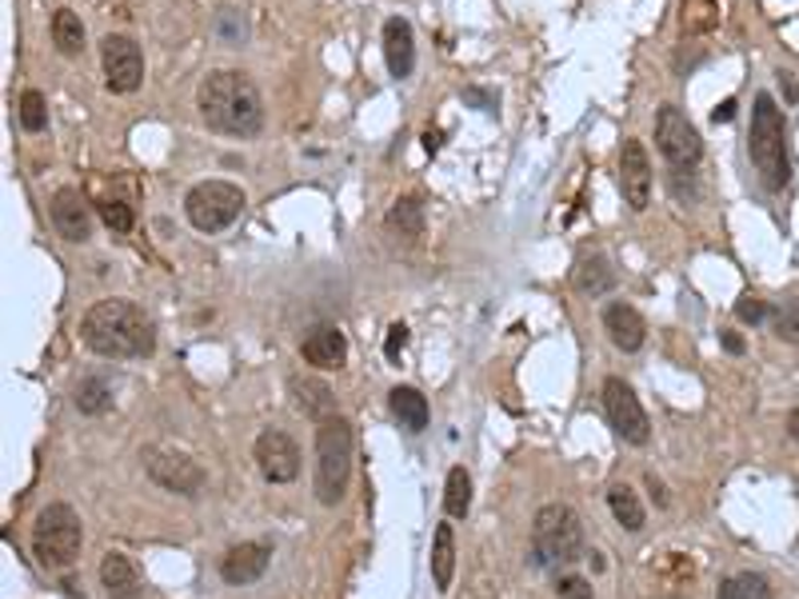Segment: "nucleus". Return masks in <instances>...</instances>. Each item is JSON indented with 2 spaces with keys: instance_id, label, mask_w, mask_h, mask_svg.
Masks as SVG:
<instances>
[{
  "instance_id": "nucleus-1",
  "label": "nucleus",
  "mask_w": 799,
  "mask_h": 599,
  "mask_svg": "<svg viewBox=\"0 0 799 599\" xmlns=\"http://www.w3.org/2000/svg\"><path fill=\"white\" fill-rule=\"evenodd\" d=\"M81 340L105 360H144L156 352V328L132 300H96L84 312Z\"/></svg>"
},
{
  "instance_id": "nucleus-2",
  "label": "nucleus",
  "mask_w": 799,
  "mask_h": 599,
  "mask_svg": "<svg viewBox=\"0 0 799 599\" xmlns=\"http://www.w3.org/2000/svg\"><path fill=\"white\" fill-rule=\"evenodd\" d=\"M197 108H200V120H204L212 132H221V137L248 140L265 128V101H260V89L236 69L209 72L197 89Z\"/></svg>"
},
{
  "instance_id": "nucleus-3",
  "label": "nucleus",
  "mask_w": 799,
  "mask_h": 599,
  "mask_svg": "<svg viewBox=\"0 0 799 599\" xmlns=\"http://www.w3.org/2000/svg\"><path fill=\"white\" fill-rule=\"evenodd\" d=\"M748 152L764 188L779 192L791 180V161H788V125H784V108L776 104L772 93L755 96L752 108V132H748Z\"/></svg>"
},
{
  "instance_id": "nucleus-4",
  "label": "nucleus",
  "mask_w": 799,
  "mask_h": 599,
  "mask_svg": "<svg viewBox=\"0 0 799 599\" xmlns=\"http://www.w3.org/2000/svg\"><path fill=\"white\" fill-rule=\"evenodd\" d=\"M352 475V427L344 415H328L316 424V500L337 507Z\"/></svg>"
},
{
  "instance_id": "nucleus-5",
  "label": "nucleus",
  "mask_w": 799,
  "mask_h": 599,
  "mask_svg": "<svg viewBox=\"0 0 799 599\" xmlns=\"http://www.w3.org/2000/svg\"><path fill=\"white\" fill-rule=\"evenodd\" d=\"M532 552L544 567L576 564L584 555V524L568 504H544L532 519Z\"/></svg>"
},
{
  "instance_id": "nucleus-6",
  "label": "nucleus",
  "mask_w": 799,
  "mask_h": 599,
  "mask_svg": "<svg viewBox=\"0 0 799 599\" xmlns=\"http://www.w3.org/2000/svg\"><path fill=\"white\" fill-rule=\"evenodd\" d=\"M84 543V528L81 516L72 512L69 504H48L40 516H36L33 528V555L40 560V567L48 572H64V567L77 564Z\"/></svg>"
},
{
  "instance_id": "nucleus-7",
  "label": "nucleus",
  "mask_w": 799,
  "mask_h": 599,
  "mask_svg": "<svg viewBox=\"0 0 799 599\" xmlns=\"http://www.w3.org/2000/svg\"><path fill=\"white\" fill-rule=\"evenodd\" d=\"M244 204L248 200H244L240 185H232V180H204V185H197L185 197V216L197 232L216 236V232L232 228L240 220Z\"/></svg>"
},
{
  "instance_id": "nucleus-8",
  "label": "nucleus",
  "mask_w": 799,
  "mask_h": 599,
  "mask_svg": "<svg viewBox=\"0 0 799 599\" xmlns=\"http://www.w3.org/2000/svg\"><path fill=\"white\" fill-rule=\"evenodd\" d=\"M656 149L660 156L668 161L672 176H692L700 156H704V140L695 132V125L688 120L684 108H675V104H663L660 113H656Z\"/></svg>"
},
{
  "instance_id": "nucleus-9",
  "label": "nucleus",
  "mask_w": 799,
  "mask_h": 599,
  "mask_svg": "<svg viewBox=\"0 0 799 599\" xmlns=\"http://www.w3.org/2000/svg\"><path fill=\"white\" fill-rule=\"evenodd\" d=\"M144 472L156 488L164 492H173V496H200L204 484H209V475L200 468L192 456L176 448H144Z\"/></svg>"
},
{
  "instance_id": "nucleus-10",
  "label": "nucleus",
  "mask_w": 799,
  "mask_h": 599,
  "mask_svg": "<svg viewBox=\"0 0 799 599\" xmlns=\"http://www.w3.org/2000/svg\"><path fill=\"white\" fill-rule=\"evenodd\" d=\"M101 64H105L108 93L128 96L144 84V57H140V45L132 36L108 33L105 40H101Z\"/></svg>"
},
{
  "instance_id": "nucleus-11",
  "label": "nucleus",
  "mask_w": 799,
  "mask_h": 599,
  "mask_svg": "<svg viewBox=\"0 0 799 599\" xmlns=\"http://www.w3.org/2000/svg\"><path fill=\"white\" fill-rule=\"evenodd\" d=\"M603 412H608V424L615 427V436L624 439V444H648V412H644V403L639 396L627 388L620 376L612 380H603Z\"/></svg>"
},
{
  "instance_id": "nucleus-12",
  "label": "nucleus",
  "mask_w": 799,
  "mask_h": 599,
  "mask_svg": "<svg viewBox=\"0 0 799 599\" xmlns=\"http://www.w3.org/2000/svg\"><path fill=\"white\" fill-rule=\"evenodd\" d=\"M252 456L268 484H292V480L301 475V448H296V439H292L289 432H280V427H268V432L256 436Z\"/></svg>"
},
{
  "instance_id": "nucleus-13",
  "label": "nucleus",
  "mask_w": 799,
  "mask_h": 599,
  "mask_svg": "<svg viewBox=\"0 0 799 599\" xmlns=\"http://www.w3.org/2000/svg\"><path fill=\"white\" fill-rule=\"evenodd\" d=\"M620 192L632 212H644L651 204V161L639 140H624L620 149Z\"/></svg>"
},
{
  "instance_id": "nucleus-14",
  "label": "nucleus",
  "mask_w": 799,
  "mask_h": 599,
  "mask_svg": "<svg viewBox=\"0 0 799 599\" xmlns=\"http://www.w3.org/2000/svg\"><path fill=\"white\" fill-rule=\"evenodd\" d=\"M301 356H304V364H313V368H320V372L344 368V360H348L344 332H340L337 324H316V328L304 332Z\"/></svg>"
},
{
  "instance_id": "nucleus-15",
  "label": "nucleus",
  "mask_w": 799,
  "mask_h": 599,
  "mask_svg": "<svg viewBox=\"0 0 799 599\" xmlns=\"http://www.w3.org/2000/svg\"><path fill=\"white\" fill-rule=\"evenodd\" d=\"M52 224L72 244H84L93 236V208H89L81 188H60L52 197Z\"/></svg>"
},
{
  "instance_id": "nucleus-16",
  "label": "nucleus",
  "mask_w": 799,
  "mask_h": 599,
  "mask_svg": "<svg viewBox=\"0 0 799 599\" xmlns=\"http://www.w3.org/2000/svg\"><path fill=\"white\" fill-rule=\"evenodd\" d=\"M268 560H272V548H268V543H236V548H228L221 560L224 584H232V588L256 584V579L268 572Z\"/></svg>"
},
{
  "instance_id": "nucleus-17",
  "label": "nucleus",
  "mask_w": 799,
  "mask_h": 599,
  "mask_svg": "<svg viewBox=\"0 0 799 599\" xmlns=\"http://www.w3.org/2000/svg\"><path fill=\"white\" fill-rule=\"evenodd\" d=\"M384 60H388V72L396 81L412 77V69H416V36H412V24L404 16L384 21Z\"/></svg>"
},
{
  "instance_id": "nucleus-18",
  "label": "nucleus",
  "mask_w": 799,
  "mask_h": 599,
  "mask_svg": "<svg viewBox=\"0 0 799 599\" xmlns=\"http://www.w3.org/2000/svg\"><path fill=\"white\" fill-rule=\"evenodd\" d=\"M603 332L620 352H639L644 340H648V324L632 304H608L603 308Z\"/></svg>"
},
{
  "instance_id": "nucleus-19",
  "label": "nucleus",
  "mask_w": 799,
  "mask_h": 599,
  "mask_svg": "<svg viewBox=\"0 0 799 599\" xmlns=\"http://www.w3.org/2000/svg\"><path fill=\"white\" fill-rule=\"evenodd\" d=\"M101 584H105L108 599H144V584L137 576V564L120 552H108L101 560Z\"/></svg>"
},
{
  "instance_id": "nucleus-20",
  "label": "nucleus",
  "mask_w": 799,
  "mask_h": 599,
  "mask_svg": "<svg viewBox=\"0 0 799 599\" xmlns=\"http://www.w3.org/2000/svg\"><path fill=\"white\" fill-rule=\"evenodd\" d=\"M384 228H388V236H396L400 244H416L420 236H424V200L400 197L392 208H388Z\"/></svg>"
},
{
  "instance_id": "nucleus-21",
  "label": "nucleus",
  "mask_w": 799,
  "mask_h": 599,
  "mask_svg": "<svg viewBox=\"0 0 799 599\" xmlns=\"http://www.w3.org/2000/svg\"><path fill=\"white\" fill-rule=\"evenodd\" d=\"M289 392H292V403H296L304 415H313V420H328V415H332V408H337V400H332V388H328L325 380L292 376Z\"/></svg>"
},
{
  "instance_id": "nucleus-22",
  "label": "nucleus",
  "mask_w": 799,
  "mask_h": 599,
  "mask_svg": "<svg viewBox=\"0 0 799 599\" xmlns=\"http://www.w3.org/2000/svg\"><path fill=\"white\" fill-rule=\"evenodd\" d=\"M453 576H456V536H453V524H440L436 540H432V584H436V591L453 588Z\"/></svg>"
},
{
  "instance_id": "nucleus-23",
  "label": "nucleus",
  "mask_w": 799,
  "mask_h": 599,
  "mask_svg": "<svg viewBox=\"0 0 799 599\" xmlns=\"http://www.w3.org/2000/svg\"><path fill=\"white\" fill-rule=\"evenodd\" d=\"M388 408H392V415L400 420V427H408V432H424L428 427V400L416 392V388H392L388 392Z\"/></svg>"
},
{
  "instance_id": "nucleus-24",
  "label": "nucleus",
  "mask_w": 799,
  "mask_h": 599,
  "mask_svg": "<svg viewBox=\"0 0 799 599\" xmlns=\"http://www.w3.org/2000/svg\"><path fill=\"white\" fill-rule=\"evenodd\" d=\"M612 284H615V272H612V265H608V256L591 252L579 260L576 289L584 292V296H603V292H612Z\"/></svg>"
},
{
  "instance_id": "nucleus-25",
  "label": "nucleus",
  "mask_w": 799,
  "mask_h": 599,
  "mask_svg": "<svg viewBox=\"0 0 799 599\" xmlns=\"http://www.w3.org/2000/svg\"><path fill=\"white\" fill-rule=\"evenodd\" d=\"M52 45L60 57H81L84 52V24L72 9L52 12Z\"/></svg>"
},
{
  "instance_id": "nucleus-26",
  "label": "nucleus",
  "mask_w": 799,
  "mask_h": 599,
  "mask_svg": "<svg viewBox=\"0 0 799 599\" xmlns=\"http://www.w3.org/2000/svg\"><path fill=\"white\" fill-rule=\"evenodd\" d=\"M608 507H612V519L624 531L644 528V504H639V496L627 484H615L612 492H608Z\"/></svg>"
},
{
  "instance_id": "nucleus-27",
  "label": "nucleus",
  "mask_w": 799,
  "mask_h": 599,
  "mask_svg": "<svg viewBox=\"0 0 799 599\" xmlns=\"http://www.w3.org/2000/svg\"><path fill=\"white\" fill-rule=\"evenodd\" d=\"M680 24L688 36H707L719 24L716 0H680Z\"/></svg>"
},
{
  "instance_id": "nucleus-28",
  "label": "nucleus",
  "mask_w": 799,
  "mask_h": 599,
  "mask_svg": "<svg viewBox=\"0 0 799 599\" xmlns=\"http://www.w3.org/2000/svg\"><path fill=\"white\" fill-rule=\"evenodd\" d=\"M444 512L453 519H463L472 512V475L463 468H453L448 472V484H444Z\"/></svg>"
},
{
  "instance_id": "nucleus-29",
  "label": "nucleus",
  "mask_w": 799,
  "mask_h": 599,
  "mask_svg": "<svg viewBox=\"0 0 799 599\" xmlns=\"http://www.w3.org/2000/svg\"><path fill=\"white\" fill-rule=\"evenodd\" d=\"M77 408H81V415H101L113 408V388H108L101 376H84L81 384H77Z\"/></svg>"
},
{
  "instance_id": "nucleus-30",
  "label": "nucleus",
  "mask_w": 799,
  "mask_h": 599,
  "mask_svg": "<svg viewBox=\"0 0 799 599\" xmlns=\"http://www.w3.org/2000/svg\"><path fill=\"white\" fill-rule=\"evenodd\" d=\"M716 599H776L772 588H767L764 576H752V572H740V576L724 579V588H719Z\"/></svg>"
},
{
  "instance_id": "nucleus-31",
  "label": "nucleus",
  "mask_w": 799,
  "mask_h": 599,
  "mask_svg": "<svg viewBox=\"0 0 799 599\" xmlns=\"http://www.w3.org/2000/svg\"><path fill=\"white\" fill-rule=\"evenodd\" d=\"M16 116H21L24 132H45L48 128V104L36 89H24L21 101H16Z\"/></svg>"
},
{
  "instance_id": "nucleus-32",
  "label": "nucleus",
  "mask_w": 799,
  "mask_h": 599,
  "mask_svg": "<svg viewBox=\"0 0 799 599\" xmlns=\"http://www.w3.org/2000/svg\"><path fill=\"white\" fill-rule=\"evenodd\" d=\"M101 220H105L116 236L132 232V224H137V220H132V208H128L125 200H101Z\"/></svg>"
},
{
  "instance_id": "nucleus-33",
  "label": "nucleus",
  "mask_w": 799,
  "mask_h": 599,
  "mask_svg": "<svg viewBox=\"0 0 799 599\" xmlns=\"http://www.w3.org/2000/svg\"><path fill=\"white\" fill-rule=\"evenodd\" d=\"M776 336L784 340V344H799V300H791V304H784V308L776 312Z\"/></svg>"
},
{
  "instance_id": "nucleus-34",
  "label": "nucleus",
  "mask_w": 799,
  "mask_h": 599,
  "mask_svg": "<svg viewBox=\"0 0 799 599\" xmlns=\"http://www.w3.org/2000/svg\"><path fill=\"white\" fill-rule=\"evenodd\" d=\"M556 596L560 599H591V584L588 579H579V576H560Z\"/></svg>"
},
{
  "instance_id": "nucleus-35",
  "label": "nucleus",
  "mask_w": 799,
  "mask_h": 599,
  "mask_svg": "<svg viewBox=\"0 0 799 599\" xmlns=\"http://www.w3.org/2000/svg\"><path fill=\"white\" fill-rule=\"evenodd\" d=\"M736 316H740L743 324H760L767 316V300L760 296H743L740 304H736Z\"/></svg>"
},
{
  "instance_id": "nucleus-36",
  "label": "nucleus",
  "mask_w": 799,
  "mask_h": 599,
  "mask_svg": "<svg viewBox=\"0 0 799 599\" xmlns=\"http://www.w3.org/2000/svg\"><path fill=\"white\" fill-rule=\"evenodd\" d=\"M404 344H408V328H404V324H392V328H388V340H384V356L400 360Z\"/></svg>"
},
{
  "instance_id": "nucleus-37",
  "label": "nucleus",
  "mask_w": 799,
  "mask_h": 599,
  "mask_svg": "<svg viewBox=\"0 0 799 599\" xmlns=\"http://www.w3.org/2000/svg\"><path fill=\"white\" fill-rule=\"evenodd\" d=\"M712 120H716V125H728V120H736V101H724L716 108V113H712Z\"/></svg>"
},
{
  "instance_id": "nucleus-38",
  "label": "nucleus",
  "mask_w": 799,
  "mask_h": 599,
  "mask_svg": "<svg viewBox=\"0 0 799 599\" xmlns=\"http://www.w3.org/2000/svg\"><path fill=\"white\" fill-rule=\"evenodd\" d=\"M724 348H728L731 356H740V352H743V340L736 332H724Z\"/></svg>"
},
{
  "instance_id": "nucleus-39",
  "label": "nucleus",
  "mask_w": 799,
  "mask_h": 599,
  "mask_svg": "<svg viewBox=\"0 0 799 599\" xmlns=\"http://www.w3.org/2000/svg\"><path fill=\"white\" fill-rule=\"evenodd\" d=\"M648 488H651V496H656V504H668V492L660 488V480H656V475H648Z\"/></svg>"
},
{
  "instance_id": "nucleus-40",
  "label": "nucleus",
  "mask_w": 799,
  "mask_h": 599,
  "mask_svg": "<svg viewBox=\"0 0 799 599\" xmlns=\"http://www.w3.org/2000/svg\"><path fill=\"white\" fill-rule=\"evenodd\" d=\"M788 432H791V439H799V403L788 412Z\"/></svg>"
},
{
  "instance_id": "nucleus-41",
  "label": "nucleus",
  "mask_w": 799,
  "mask_h": 599,
  "mask_svg": "<svg viewBox=\"0 0 799 599\" xmlns=\"http://www.w3.org/2000/svg\"><path fill=\"white\" fill-rule=\"evenodd\" d=\"M424 149H428V152L440 149V132H428V137H424Z\"/></svg>"
},
{
  "instance_id": "nucleus-42",
  "label": "nucleus",
  "mask_w": 799,
  "mask_h": 599,
  "mask_svg": "<svg viewBox=\"0 0 799 599\" xmlns=\"http://www.w3.org/2000/svg\"><path fill=\"white\" fill-rule=\"evenodd\" d=\"M660 599H680V596H660Z\"/></svg>"
}]
</instances>
